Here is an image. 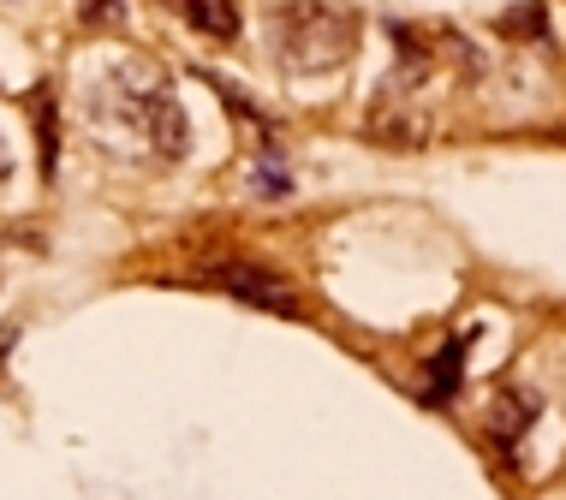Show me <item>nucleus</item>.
I'll list each match as a JSON object with an SVG mask.
<instances>
[{"mask_svg":"<svg viewBox=\"0 0 566 500\" xmlns=\"http://www.w3.org/2000/svg\"><path fill=\"white\" fill-rule=\"evenodd\" d=\"M96 119L114 126L119 138H132L137 149H149L156 161H179L191 143V126H186V108H179L174 84H167L161 66H108L96 84Z\"/></svg>","mask_w":566,"mask_h":500,"instance_id":"obj_1","label":"nucleus"},{"mask_svg":"<svg viewBox=\"0 0 566 500\" xmlns=\"http://www.w3.org/2000/svg\"><path fill=\"white\" fill-rule=\"evenodd\" d=\"M358 54V19L328 0H293V7L274 12V60L286 72H304V78H323V72H340L346 60Z\"/></svg>","mask_w":566,"mask_h":500,"instance_id":"obj_2","label":"nucleus"},{"mask_svg":"<svg viewBox=\"0 0 566 500\" xmlns=\"http://www.w3.org/2000/svg\"><path fill=\"white\" fill-rule=\"evenodd\" d=\"M197 280L221 286L227 298H239V305L251 310H269V316H298V292L286 286L274 268L263 263H239V256H221V263H203L197 268Z\"/></svg>","mask_w":566,"mask_h":500,"instance_id":"obj_3","label":"nucleus"},{"mask_svg":"<svg viewBox=\"0 0 566 500\" xmlns=\"http://www.w3.org/2000/svg\"><path fill=\"white\" fill-rule=\"evenodd\" d=\"M537 412H543V400L531 387H501L495 405H489V435H495V447L513 453L518 442H525V429L537 423Z\"/></svg>","mask_w":566,"mask_h":500,"instance_id":"obj_4","label":"nucleus"},{"mask_svg":"<svg viewBox=\"0 0 566 500\" xmlns=\"http://www.w3.org/2000/svg\"><path fill=\"white\" fill-rule=\"evenodd\" d=\"M167 7L186 19V30H197V36H209V42H239V7L233 0H167Z\"/></svg>","mask_w":566,"mask_h":500,"instance_id":"obj_5","label":"nucleus"},{"mask_svg":"<svg viewBox=\"0 0 566 500\" xmlns=\"http://www.w3.org/2000/svg\"><path fill=\"white\" fill-rule=\"evenodd\" d=\"M459 358H465V340H453L448 352H436L430 358V400H453V387H459Z\"/></svg>","mask_w":566,"mask_h":500,"instance_id":"obj_6","label":"nucleus"},{"mask_svg":"<svg viewBox=\"0 0 566 500\" xmlns=\"http://www.w3.org/2000/svg\"><path fill=\"white\" fill-rule=\"evenodd\" d=\"M84 24H119L126 19V0H78Z\"/></svg>","mask_w":566,"mask_h":500,"instance_id":"obj_7","label":"nucleus"}]
</instances>
